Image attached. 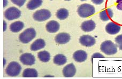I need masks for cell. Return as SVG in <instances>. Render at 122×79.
<instances>
[{
	"label": "cell",
	"instance_id": "cell-8",
	"mask_svg": "<svg viewBox=\"0 0 122 79\" xmlns=\"http://www.w3.org/2000/svg\"><path fill=\"white\" fill-rule=\"evenodd\" d=\"M95 42V38L88 35H84L81 36L79 39L80 43L86 47H90L94 45Z\"/></svg>",
	"mask_w": 122,
	"mask_h": 79
},
{
	"label": "cell",
	"instance_id": "cell-25",
	"mask_svg": "<svg viewBox=\"0 0 122 79\" xmlns=\"http://www.w3.org/2000/svg\"><path fill=\"white\" fill-rule=\"evenodd\" d=\"M117 9L119 10H122V0H117Z\"/></svg>",
	"mask_w": 122,
	"mask_h": 79
},
{
	"label": "cell",
	"instance_id": "cell-6",
	"mask_svg": "<svg viewBox=\"0 0 122 79\" xmlns=\"http://www.w3.org/2000/svg\"><path fill=\"white\" fill-rule=\"evenodd\" d=\"M21 16V11L16 7H10L7 9L4 12V17L8 20L18 19Z\"/></svg>",
	"mask_w": 122,
	"mask_h": 79
},
{
	"label": "cell",
	"instance_id": "cell-18",
	"mask_svg": "<svg viewBox=\"0 0 122 79\" xmlns=\"http://www.w3.org/2000/svg\"><path fill=\"white\" fill-rule=\"evenodd\" d=\"M53 61L54 64L57 65H63L67 62V58L62 54H58L54 57Z\"/></svg>",
	"mask_w": 122,
	"mask_h": 79
},
{
	"label": "cell",
	"instance_id": "cell-12",
	"mask_svg": "<svg viewBox=\"0 0 122 79\" xmlns=\"http://www.w3.org/2000/svg\"><path fill=\"white\" fill-rule=\"evenodd\" d=\"M70 35L66 33H61L55 37L56 42L60 44H64L69 42L70 40Z\"/></svg>",
	"mask_w": 122,
	"mask_h": 79
},
{
	"label": "cell",
	"instance_id": "cell-23",
	"mask_svg": "<svg viewBox=\"0 0 122 79\" xmlns=\"http://www.w3.org/2000/svg\"><path fill=\"white\" fill-rule=\"evenodd\" d=\"M115 42L118 46L119 49L122 50V35H119L115 38Z\"/></svg>",
	"mask_w": 122,
	"mask_h": 79
},
{
	"label": "cell",
	"instance_id": "cell-31",
	"mask_svg": "<svg viewBox=\"0 0 122 79\" xmlns=\"http://www.w3.org/2000/svg\"><path fill=\"white\" fill-rule=\"evenodd\" d=\"M80 1H87V0H80Z\"/></svg>",
	"mask_w": 122,
	"mask_h": 79
},
{
	"label": "cell",
	"instance_id": "cell-1",
	"mask_svg": "<svg viewBox=\"0 0 122 79\" xmlns=\"http://www.w3.org/2000/svg\"><path fill=\"white\" fill-rule=\"evenodd\" d=\"M94 6L87 3L82 4L78 9V14L82 18H87L95 14Z\"/></svg>",
	"mask_w": 122,
	"mask_h": 79
},
{
	"label": "cell",
	"instance_id": "cell-29",
	"mask_svg": "<svg viewBox=\"0 0 122 79\" xmlns=\"http://www.w3.org/2000/svg\"><path fill=\"white\" fill-rule=\"evenodd\" d=\"M3 23H4V31H5L6 29V27H7L6 25H6V23H5V21H4Z\"/></svg>",
	"mask_w": 122,
	"mask_h": 79
},
{
	"label": "cell",
	"instance_id": "cell-13",
	"mask_svg": "<svg viewBox=\"0 0 122 79\" xmlns=\"http://www.w3.org/2000/svg\"><path fill=\"white\" fill-rule=\"evenodd\" d=\"M96 27V24L95 22L92 20L85 21L82 23L81 28L82 30L86 32H90L92 31L95 29Z\"/></svg>",
	"mask_w": 122,
	"mask_h": 79
},
{
	"label": "cell",
	"instance_id": "cell-2",
	"mask_svg": "<svg viewBox=\"0 0 122 79\" xmlns=\"http://www.w3.org/2000/svg\"><path fill=\"white\" fill-rule=\"evenodd\" d=\"M100 49L107 55H113L117 52V45L110 40L106 41L102 43Z\"/></svg>",
	"mask_w": 122,
	"mask_h": 79
},
{
	"label": "cell",
	"instance_id": "cell-26",
	"mask_svg": "<svg viewBox=\"0 0 122 79\" xmlns=\"http://www.w3.org/2000/svg\"><path fill=\"white\" fill-rule=\"evenodd\" d=\"M104 58V57L100 53H95L92 56V59H93V58Z\"/></svg>",
	"mask_w": 122,
	"mask_h": 79
},
{
	"label": "cell",
	"instance_id": "cell-4",
	"mask_svg": "<svg viewBox=\"0 0 122 79\" xmlns=\"http://www.w3.org/2000/svg\"><path fill=\"white\" fill-rule=\"evenodd\" d=\"M21 71V66L16 61H12L6 67L5 72L8 76L15 77L18 76Z\"/></svg>",
	"mask_w": 122,
	"mask_h": 79
},
{
	"label": "cell",
	"instance_id": "cell-30",
	"mask_svg": "<svg viewBox=\"0 0 122 79\" xmlns=\"http://www.w3.org/2000/svg\"><path fill=\"white\" fill-rule=\"evenodd\" d=\"M5 64V59H4V66Z\"/></svg>",
	"mask_w": 122,
	"mask_h": 79
},
{
	"label": "cell",
	"instance_id": "cell-3",
	"mask_svg": "<svg viewBox=\"0 0 122 79\" xmlns=\"http://www.w3.org/2000/svg\"><path fill=\"white\" fill-rule=\"evenodd\" d=\"M36 36V32L34 28H29L25 30L19 35V39L21 42L28 43L33 40Z\"/></svg>",
	"mask_w": 122,
	"mask_h": 79
},
{
	"label": "cell",
	"instance_id": "cell-10",
	"mask_svg": "<svg viewBox=\"0 0 122 79\" xmlns=\"http://www.w3.org/2000/svg\"><path fill=\"white\" fill-rule=\"evenodd\" d=\"M120 30L121 26L113 22H110L106 26V32L111 35H115L118 33Z\"/></svg>",
	"mask_w": 122,
	"mask_h": 79
},
{
	"label": "cell",
	"instance_id": "cell-21",
	"mask_svg": "<svg viewBox=\"0 0 122 79\" xmlns=\"http://www.w3.org/2000/svg\"><path fill=\"white\" fill-rule=\"evenodd\" d=\"M38 57L40 60L44 63H47L51 59V54L47 51H42L39 52Z\"/></svg>",
	"mask_w": 122,
	"mask_h": 79
},
{
	"label": "cell",
	"instance_id": "cell-28",
	"mask_svg": "<svg viewBox=\"0 0 122 79\" xmlns=\"http://www.w3.org/2000/svg\"><path fill=\"white\" fill-rule=\"evenodd\" d=\"M8 0H3V4H4V7L5 8V6L8 5Z\"/></svg>",
	"mask_w": 122,
	"mask_h": 79
},
{
	"label": "cell",
	"instance_id": "cell-14",
	"mask_svg": "<svg viewBox=\"0 0 122 79\" xmlns=\"http://www.w3.org/2000/svg\"><path fill=\"white\" fill-rule=\"evenodd\" d=\"M60 24L57 21L55 20H51L49 21L46 26L47 30L51 33L57 32L60 29Z\"/></svg>",
	"mask_w": 122,
	"mask_h": 79
},
{
	"label": "cell",
	"instance_id": "cell-22",
	"mask_svg": "<svg viewBox=\"0 0 122 79\" xmlns=\"http://www.w3.org/2000/svg\"><path fill=\"white\" fill-rule=\"evenodd\" d=\"M68 16L69 11L66 9H60L56 12V17L60 20H64L66 19Z\"/></svg>",
	"mask_w": 122,
	"mask_h": 79
},
{
	"label": "cell",
	"instance_id": "cell-24",
	"mask_svg": "<svg viewBox=\"0 0 122 79\" xmlns=\"http://www.w3.org/2000/svg\"><path fill=\"white\" fill-rule=\"evenodd\" d=\"M13 3L16 4L19 7H21L25 4L26 0H11Z\"/></svg>",
	"mask_w": 122,
	"mask_h": 79
},
{
	"label": "cell",
	"instance_id": "cell-9",
	"mask_svg": "<svg viewBox=\"0 0 122 79\" xmlns=\"http://www.w3.org/2000/svg\"><path fill=\"white\" fill-rule=\"evenodd\" d=\"M63 74L65 78H72L75 75L76 69L73 64H69L64 67L63 69Z\"/></svg>",
	"mask_w": 122,
	"mask_h": 79
},
{
	"label": "cell",
	"instance_id": "cell-11",
	"mask_svg": "<svg viewBox=\"0 0 122 79\" xmlns=\"http://www.w3.org/2000/svg\"><path fill=\"white\" fill-rule=\"evenodd\" d=\"M73 58L78 63L84 62L87 58V54L82 50H79L76 51L73 54Z\"/></svg>",
	"mask_w": 122,
	"mask_h": 79
},
{
	"label": "cell",
	"instance_id": "cell-20",
	"mask_svg": "<svg viewBox=\"0 0 122 79\" xmlns=\"http://www.w3.org/2000/svg\"><path fill=\"white\" fill-rule=\"evenodd\" d=\"M42 0H30L27 4V8L29 10L36 9L42 5Z\"/></svg>",
	"mask_w": 122,
	"mask_h": 79
},
{
	"label": "cell",
	"instance_id": "cell-16",
	"mask_svg": "<svg viewBox=\"0 0 122 79\" xmlns=\"http://www.w3.org/2000/svg\"><path fill=\"white\" fill-rule=\"evenodd\" d=\"M46 46L45 41L41 39H37L30 45V50L33 51H36L44 48Z\"/></svg>",
	"mask_w": 122,
	"mask_h": 79
},
{
	"label": "cell",
	"instance_id": "cell-17",
	"mask_svg": "<svg viewBox=\"0 0 122 79\" xmlns=\"http://www.w3.org/2000/svg\"><path fill=\"white\" fill-rule=\"evenodd\" d=\"M24 27V24L22 21H17L12 23L10 26V30L14 33L20 32Z\"/></svg>",
	"mask_w": 122,
	"mask_h": 79
},
{
	"label": "cell",
	"instance_id": "cell-32",
	"mask_svg": "<svg viewBox=\"0 0 122 79\" xmlns=\"http://www.w3.org/2000/svg\"><path fill=\"white\" fill-rule=\"evenodd\" d=\"M65 1H71V0H65Z\"/></svg>",
	"mask_w": 122,
	"mask_h": 79
},
{
	"label": "cell",
	"instance_id": "cell-27",
	"mask_svg": "<svg viewBox=\"0 0 122 79\" xmlns=\"http://www.w3.org/2000/svg\"><path fill=\"white\" fill-rule=\"evenodd\" d=\"M91 1L97 5H99V4H102L104 2V0H91Z\"/></svg>",
	"mask_w": 122,
	"mask_h": 79
},
{
	"label": "cell",
	"instance_id": "cell-15",
	"mask_svg": "<svg viewBox=\"0 0 122 79\" xmlns=\"http://www.w3.org/2000/svg\"><path fill=\"white\" fill-rule=\"evenodd\" d=\"M113 15H114V13L112 10L110 8H108L100 13V18L102 21H106L112 19Z\"/></svg>",
	"mask_w": 122,
	"mask_h": 79
},
{
	"label": "cell",
	"instance_id": "cell-19",
	"mask_svg": "<svg viewBox=\"0 0 122 79\" xmlns=\"http://www.w3.org/2000/svg\"><path fill=\"white\" fill-rule=\"evenodd\" d=\"M38 76V72L34 69H26L23 72L24 78H36Z\"/></svg>",
	"mask_w": 122,
	"mask_h": 79
},
{
	"label": "cell",
	"instance_id": "cell-5",
	"mask_svg": "<svg viewBox=\"0 0 122 79\" xmlns=\"http://www.w3.org/2000/svg\"><path fill=\"white\" fill-rule=\"evenodd\" d=\"M51 12L46 9H41L36 11L33 14L34 19L37 21H43L51 18Z\"/></svg>",
	"mask_w": 122,
	"mask_h": 79
},
{
	"label": "cell",
	"instance_id": "cell-7",
	"mask_svg": "<svg viewBox=\"0 0 122 79\" xmlns=\"http://www.w3.org/2000/svg\"><path fill=\"white\" fill-rule=\"evenodd\" d=\"M19 59L24 65L27 66L33 65L36 62L35 57L30 53H25L21 54Z\"/></svg>",
	"mask_w": 122,
	"mask_h": 79
}]
</instances>
